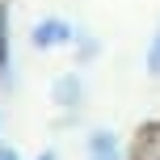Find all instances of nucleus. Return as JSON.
Instances as JSON below:
<instances>
[{
    "label": "nucleus",
    "mask_w": 160,
    "mask_h": 160,
    "mask_svg": "<svg viewBox=\"0 0 160 160\" xmlns=\"http://www.w3.org/2000/svg\"><path fill=\"white\" fill-rule=\"evenodd\" d=\"M80 38H84V30H80L72 17H59V13H47V17H38V21L30 25V47L42 51V55L68 51V47H76Z\"/></svg>",
    "instance_id": "nucleus-1"
},
{
    "label": "nucleus",
    "mask_w": 160,
    "mask_h": 160,
    "mask_svg": "<svg viewBox=\"0 0 160 160\" xmlns=\"http://www.w3.org/2000/svg\"><path fill=\"white\" fill-rule=\"evenodd\" d=\"M51 101H55V110H63V114H76L80 105H84V76H80L76 68L59 72L55 80H51Z\"/></svg>",
    "instance_id": "nucleus-2"
},
{
    "label": "nucleus",
    "mask_w": 160,
    "mask_h": 160,
    "mask_svg": "<svg viewBox=\"0 0 160 160\" xmlns=\"http://www.w3.org/2000/svg\"><path fill=\"white\" fill-rule=\"evenodd\" d=\"M84 160H127V148H122L118 131L114 127H93L84 135Z\"/></svg>",
    "instance_id": "nucleus-3"
},
{
    "label": "nucleus",
    "mask_w": 160,
    "mask_h": 160,
    "mask_svg": "<svg viewBox=\"0 0 160 160\" xmlns=\"http://www.w3.org/2000/svg\"><path fill=\"white\" fill-rule=\"evenodd\" d=\"M13 13H8V0H0V84L13 88L17 72H13Z\"/></svg>",
    "instance_id": "nucleus-4"
},
{
    "label": "nucleus",
    "mask_w": 160,
    "mask_h": 160,
    "mask_svg": "<svg viewBox=\"0 0 160 160\" xmlns=\"http://www.w3.org/2000/svg\"><path fill=\"white\" fill-rule=\"evenodd\" d=\"M143 72L160 80V25H156V34H152V42H148V51H143Z\"/></svg>",
    "instance_id": "nucleus-5"
},
{
    "label": "nucleus",
    "mask_w": 160,
    "mask_h": 160,
    "mask_svg": "<svg viewBox=\"0 0 160 160\" xmlns=\"http://www.w3.org/2000/svg\"><path fill=\"white\" fill-rule=\"evenodd\" d=\"M0 160H21V152H17L13 143H4V139H0Z\"/></svg>",
    "instance_id": "nucleus-6"
},
{
    "label": "nucleus",
    "mask_w": 160,
    "mask_h": 160,
    "mask_svg": "<svg viewBox=\"0 0 160 160\" xmlns=\"http://www.w3.org/2000/svg\"><path fill=\"white\" fill-rule=\"evenodd\" d=\"M34 160H59V152H55V148H42V152L34 156Z\"/></svg>",
    "instance_id": "nucleus-7"
},
{
    "label": "nucleus",
    "mask_w": 160,
    "mask_h": 160,
    "mask_svg": "<svg viewBox=\"0 0 160 160\" xmlns=\"http://www.w3.org/2000/svg\"><path fill=\"white\" fill-rule=\"evenodd\" d=\"M0 135H4V110H0Z\"/></svg>",
    "instance_id": "nucleus-8"
}]
</instances>
